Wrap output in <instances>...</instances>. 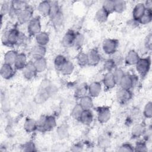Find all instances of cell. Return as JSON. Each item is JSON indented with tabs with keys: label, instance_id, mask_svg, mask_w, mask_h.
<instances>
[{
	"label": "cell",
	"instance_id": "1",
	"mask_svg": "<svg viewBox=\"0 0 152 152\" xmlns=\"http://www.w3.org/2000/svg\"><path fill=\"white\" fill-rule=\"evenodd\" d=\"M20 32L16 29L10 30L4 33L2 37V41L5 45L17 44Z\"/></svg>",
	"mask_w": 152,
	"mask_h": 152
},
{
	"label": "cell",
	"instance_id": "2",
	"mask_svg": "<svg viewBox=\"0 0 152 152\" xmlns=\"http://www.w3.org/2000/svg\"><path fill=\"white\" fill-rule=\"evenodd\" d=\"M150 65L151 62L149 58H140L137 63L135 64L136 69L140 75L145 76L149 71Z\"/></svg>",
	"mask_w": 152,
	"mask_h": 152
},
{
	"label": "cell",
	"instance_id": "3",
	"mask_svg": "<svg viewBox=\"0 0 152 152\" xmlns=\"http://www.w3.org/2000/svg\"><path fill=\"white\" fill-rule=\"evenodd\" d=\"M137 77L136 75H131L129 74H124L121 80L120 81L119 84L121 86V88L130 90L133 87L136 83H137Z\"/></svg>",
	"mask_w": 152,
	"mask_h": 152
},
{
	"label": "cell",
	"instance_id": "4",
	"mask_svg": "<svg viewBox=\"0 0 152 152\" xmlns=\"http://www.w3.org/2000/svg\"><path fill=\"white\" fill-rule=\"evenodd\" d=\"M118 42L112 39H106L102 43V48L104 52L107 55H112L114 53L118 48Z\"/></svg>",
	"mask_w": 152,
	"mask_h": 152
},
{
	"label": "cell",
	"instance_id": "5",
	"mask_svg": "<svg viewBox=\"0 0 152 152\" xmlns=\"http://www.w3.org/2000/svg\"><path fill=\"white\" fill-rule=\"evenodd\" d=\"M28 32L31 36H36L41 32V23L38 17H33L28 23Z\"/></svg>",
	"mask_w": 152,
	"mask_h": 152
},
{
	"label": "cell",
	"instance_id": "6",
	"mask_svg": "<svg viewBox=\"0 0 152 152\" xmlns=\"http://www.w3.org/2000/svg\"><path fill=\"white\" fill-rule=\"evenodd\" d=\"M32 14V10L27 6L24 9L19 11L17 13L16 17L19 22H20L21 23H28L33 18Z\"/></svg>",
	"mask_w": 152,
	"mask_h": 152
},
{
	"label": "cell",
	"instance_id": "7",
	"mask_svg": "<svg viewBox=\"0 0 152 152\" xmlns=\"http://www.w3.org/2000/svg\"><path fill=\"white\" fill-rule=\"evenodd\" d=\"M37 71L34 66L33 62H29L23 69V75L27 80L34 78L37 75Z\"/></svg>",
	"mask_w": 152,
	"mask_h": 152
},
{
	"label": "cell",
	"instance_id": "8",
	"mask_svg": "<svg viewBox=\"0 0 152 152\" xmlns=\"http://www.w3.org/2000/svg\"><path fill=\"white\" fill-rule=\"evenodd\" d=\"M132 97V94L130 91V90H126L121 88L117 93L116 97L119 103H125L129 101Z\"/></svg>",
	"mask_w": 152,
	"mask_h": 152
},
{
	"label": "cell",
	"instance_id": "9",
	"mask_svg": "<svg viewBox=\"0 0 152 152\" xmlns=\"http://www.w3.org/2000/svg\"><path fill=\"white\" fill-rule=\"evenodd\" d=\"M1 75L4 79H10L14 74V69L11 65L4 63L0 70Z\"/></svg>",
	"mask_w": 152,
	"mask_h": 152
},
{
	"label": "cell",
	"instance_id": "10",
	"mask_svg": "<svg viewBox=\"0 0 152 152\" xmlns=\"http://www.w3.org/2000/svg\"><path fill=\"white\" fill-rule=\"evenodd\" d=\"M46 50L45 46L37 45L32 48L31 50V54L32 57L35 60V59L44 58L46 54Z\"/></svg>",
	"mask_w": 152,
	"mask_h": 152
},
{
	"label": "cell",
	"instance_id": "11",
	"mask_svg": "<svg viewBox=\"0 0 152 152\" xmlns=\"http://www.w3.org/2000/svg\"><path fill=\"white\" fill-rule=\"evenodd\" d=\"M87 55L88 58V64L90 65H96L100 61V55L95 49L90 50Z\"/></svg>",
	"mask_w": 152,
	"mask_h": 152
},
{
	"label": "cell",
	"instance_id": "12",
	"mask_svg": "<svg viewBox=\"0 0 152 152\" xmlns=\"http://www.w3.org/2000/svg\"><path fill=\"white\" fill-rule=\"evenodd\" d=\"M98 120L100 123L107 122L110 118V110L107 107H100L98 109Z\"/></svg>",
	"mask_w": 152,
	"mask_h": 152
},
{
	"label": "cell",
	"instance_id": "13",
	"mask_svg": "<svg viewBox=\"0 0 152 152\" xmlns=\"http://www.w3.org/2000/svg\"><path fill=\"white\" fill-rule=\"evenodd\" d=\"M102 81L104 86L108 89L113 88L116 84L112 72H107L103 76Z\"/></svg>",
	"mask_w": 152,
	"mask_h": 152
},
{
	"label": "cell",
	"instance_id": "14",
	"mask_svg": "<svg viewBox=\"0 0 152 152\" xmlns=\"http://www.w3.org/2000/svg\"><path fill=\"white\" fill-rule=\"evenodd\" d=\"M145 10L146 8L144 4L142 3L137 4L134 7L132 11V15H133L134 20L138 22L139 19L144 14Z\"/></svg>",
	"mask_w": 152,
	"mask_h": 152
},
{
	"label": "cell",
	"instance_id": "15",
	"mask_svg": "<svg viewBox=\"0 0 152 152\" xmlns=\"http://www.w3.org/2000/svg\"><path fill=\"white\" fill-rule=\"evenodd\" d=\"M102 90V86L99 82L98 81H94L90 84L88 88V93L90 94V96L91 97H95L98 96Z\"/></svg>",
	"mask_w": 152,
	"mask_h": 152
},
{
	"label": "cell",
	"instance_id": "16",
	"mask_svg": "<svg viewBox=\"0 0 152 152\" xmlns=\"http://www.w3.org/2000/svg\"><path fill=\"white\" fill-rule=\"evenodd\" d=\"M75 35L76 33H74L73 31L68 30L63 37V39L62 40V45L65 47L73 46Z\"/></svg>",
	"mask_w": 152,
	"mask_h": 152
},
{
	"label": "cell",
	"instance_id": "17",
	"mask_svg": "<svg viewBox=\"0 0 152 152\" xmlns=\"http://www.w3.org/2000/svg\"><path fill=\"white\" fill-rule=\"evenodd\" d=\"M28 64L27 56L24 53H18L16 61L14 64V67L17 69H23Z\"/></svg>",
	"mask_w": 152,
	"mask_h": 152
},
{
	"label": "cell",
	"instance_id": "18",
	"mask_svg": "<svg viewBox=\"0 0 152 152\" xmlns=\"http://www.w3.org/2000/svg\"><path fill=\"white\" fill-rule=\"evenodd\" d=\"M93 120V115L90 110H84L79 121L84 125H88L92 123Z\"/></svg>",
	"mask_w": 152,
	"mask_h": 152
},
{
	"label": "cell",
	"instance_id": "19",
	"mask_svg": "<svg viewBox=\"0 0 152 152\" xmlns=\"http://www.w3.org/2000/svg\"><path fill=\"white\" fill-rule=\"evenodd\" d=\"M140 59L139 55L137 52L134 50H130L125 57V62L127 64L132 65H135Z\"/></svg>",
	"mask_w": 152,
	"mask_h": 152
},
{
	"label": "cell",
	"instance_id": "20",
	"mask_svg": "<svg viewBox=\"0 0 152 152\" xmlns=\"http://www.w3.org/2000/svg\"><path fill=\"white\" fill-rule=\"evenodd\" d=\"M18 55V53L15 50H11L7 52L4 55V63L11 65H14Z\"/></svg>",
	"mask_w": 152,
	"mask_h": 152
},
{
	"label": "cell",
	"instance_id": "21",
	"mask_svg": "<svg viewBox=\"0 0 152 152\" xmlns=\"http://www.w3.org/2000/svg\"><path fill=\"white\" fill-rule=\"evenodd\" d=\"M84 110H90L93 106V102L91 96H84L81 97L79 103Z\"/></svg>",
	"mask_w": 152,
	"mask_h": 152
},
{
	"label": "cell",
	"instance_id": "22",
	"mask_svg": "<svg viewBox=\"0 0 152 152\" xmlns=\"http://www.w3.org/2000/svg\"><path fill=\"white\" fill-rule=\"evenodd\" d=\"M39 12L43 15H49L50 11V4L49 1H42L37 7Z\"/></svg>",
	"mask_w": 152,
	"mask_h": 152
},
{
	"label": "cell",
	"instance_id": "23",
	"mask_svg": "<svg viewBox=\"0 0 152 152\" xmlns=\"http://www.w3.org/2000/svg\"><path fill=\"white\" fill-rule=\"evenodd\" d=\"M56 124L55 118L52 116H46L42 131H49L53 129Z\"/></svg>",
	"mask_w": 152,
	"mask_h": 152
},
{
	"label": "cell",
	"instance_id": "24",
	"mask_svg": "<svg viewBox=\"0 0 152 152\" xmlns=\"http://www.w3.org/2000/svg\"><path fill=\"white\" fill-rule=\"evenodd\" d=\"M24 128L27 132H34L36 129H37V121L31 118H27L25 121Z\"/></svg>",
	"mask_w": 152,
	"mask_h": 152
},
{
	"label": "cell",
	"instance_id": "25",
	"mask_svg": "<svg viewBox=\"0 0 152 152\" xmlns=\"http://www.w3.org/2000/svg\"><path fill=\"white\" fill-rule=\"evenodd\" d=\"M36 40L37 45L45 46L49 40V37L47 33L41 31L36 36Z\"/></svg>",
	"mask_w": 152,
	"mask_h": 152
},
{
	"label": "cell",
	"instance_id": "26",
	"mask_svg": "<svg viewBox=\"0 0 152 152\" xmlns=\"http://www.w3.org/2000/svg\"><path fill=\"white\" fill-rule=\"evenodd\" d=\"M145 128L143 124H137L134 125L131 130V134L134 137H138L145 133Z\"/></svg>",
	"mask_w": 152,
	"mask_h": 152
},
{
	"label": "cell",
	"instance_id": "27",
	"mask_svg": "<svg viewBox=\"0 0 152 152\" xmlns=\"http://www.w3.org/2000/svg\"><path fill=\"white\" fill-rule=\"evenodd\" d=\"M34 66L37 71V72H42L44 71L47 68V62L45 58L35 59L33 62Z\"/></svg>",
	"mask_w": 152,
	"mask_h": 152
},
{
	"label": "cell",
	"instance_id": "28",
	"mask_svg": "<svg viewBox=\"0 0 152 152\" xmlns=\"http://www.w3.org/2000/svg\"><path fill=\"white\" fill-rule=\"evenodd\" d=\"M109 15V14L102 8L96 12L95 18L97 21L100 23H104L107 21Z\"/></svg>",
	"mask_w": 152,
	"mask_h": 152
},
{
	"label": "cell",
	"instance_id": "29",
	"mask_svg": "<svg viewBox=\"0 0 152 152\" xmlns=\"http://www.w3.org/2000/svg\"><path fill=\"white\" fill-rule=\"evenodd\" d=\"M151 19H152L151 10L146 9L144 14L139 19L138 23L142 24H147L151 22Z\"/></svg>",
	"mask_w": 152,
	"mask_h": 152
},
{
	"label": "cell",
	"instance_id": "30",
	"mask_svg": "<svg viewBox=\"0 0 152 152\" xmlns=\"http://www.w3.org/2000/svg\"><path fill=\"white\" fill-rule=\"evenodd\" d=\"M74 69V64L71 62L69 61H66V62L64 64L63 66L61 68L60 71L63 75H67L71 74L73 72Z\"/></svg>",
	"mask_w": 152,
	"mask_h": 152
},
{
	"label": "cell",
	"instance_id": "31",
	"mask_svg": "<svg viewBox=\"0 0 152 152\" xmlns=\"http://www.w3.org/2000/svg\"><path fill=\"white\" fill-rule=\"evenodd\" d=\"M51 20L53 25L55 27H60L64 21V16L62 12L59 11L57 14H56L53 17L51 18Z\"/></svg>",
	"mask_w": 152,
	"mask_h": 152
},
{
	"label": "cell",
	"instance_id": "32",
	"mask_svg": "<svg viewBox=\"0 0 152 152\" xmlns=\"http://www.w3.org/2000/svg\"><path fill=\"white\" fill-rule=\"evenodd\" d=\"M126 7V4L124 1H114V11L118 13L124 12Z\"/></svg>",
	"mask_w": 152,
	"mask_h": 152
},
{
	"label": "cell",
	"instance_id": "33",
	"mask_svg": "<svg viewBox=\"0 0 152 152\" xmlns=\"http://www.w3.org/2000/svg\"><path fill=\"white\" fill-rule=\"evenodd\" d=\"M83 110H84V109L82 108V107L81 106V105L80 104H76L73 107V109L71 111L72 117L76 120H79Z\"/></svg>",
	"mask_w": 152,
	"mask_h": 152
},
{
	"label": "cell",
	"instance_id": "34",
	"mask_svg": "<svg viewBox=\"0 0 152 152\" xmlns=\"http://www.w3.org/2000/svg\"><path fill=\"white\" fill-rule=\"evenodd\" d=\"M67 59L65 58V57L63 55H59L56 56L55 61H54V64L55 68L58 70H61V68L63 66L64 64L66 62Z\"/></svg>",
	"mask_w": 152,
	"mask_h": 152
},
{
	"label": "cell",
	"instance_id": "35",
	"mask_svg": "<svg viewBox=\"0 0 152 152\" xmlns=\"http://www.w3.org/2000/svg\"><path fill=\"white\" fill-rule=\"evenodd\" d=\"M77 61L78 65L81 66H84L88 64V58L87 53L80 52L77 57Z\"/></svg>",
	"mask_w": 152,
	"mask_h": 152
},
{
	"label": "cell",
	"instance_id": "36",
	"mask_svg": "<svg viewBox=\"0 0 152 152\" xmlns=\"http://www.w3.org/2000/svg\"><path fill=\"white\" fill-rule=\"evenodd\" d=\"M112 74L113 75L114 79L115 80V82L116 84H119L120 81L121 80L122 78L124 75V71L119 68H115L113 71H112Z\"/></svg>",
	"mask_w": 152,
	"mask_h": 152
},
{
	"label": "cell",
	"instance_id": "37",
	"mask_svg": "<svg viewBox=\"0 0 152 152\" xmlns=\"http://www.w3.org/2000/svg\"><path fill=\"white\" fill-rule=\"evenodd\" d=\"M102 8L109 14L114 11V1H105L103 2Z\"/></svg>",
	"mask_w": 152,
	"mask_h": 152
},
{
	"label": "cell",
	"instance_id": "38",
	"mask_svg": "<svg viewBox=\"0 0 152 152\" xmlns=\"http://www.w3.org/2000/svg\"><path fill=\"white\" fill-rule=\"evenodd\" d=\"M115 62L113 61V59H112L106 60L104 63L103 65L104 69L106 70L107 72H112V71H113L115 68Z\"/></svg>",
	"mask_w": 152,
	"mask_h": 152
},
{
	"label": "cell",
	"instance_id": "39",
	"mask_svg": "<svg viewBox=\"0 0 152 152\" xmlns=\"http://www.w3.org/2000/svg\"><path fill=\"white\" fill-rule=\"evenodd\" d=\"M50 11L49 16L51 18L56 14H57L60 11V10L58 6V2L52 1V2H50Z\"/></svg>",
	"mask_w": 152,
	"mask_h": 152
},
{
	"label": "cell",
	"instance_id": "40",
	"mask_svg": "<svg viewBox=\"0 0 152 152\" xmlns=\"http://www.w3.org/2000/svg\"><path fill=\"white\" fill-rule=\"evenodd\" d=\"M84 36L80 33H76L75 39L74 41L73 46L76 48H80L82 46L84 42Z\"/></svg>",
	"mask_w": 152,
	"mask_h": 152
},
{
	"label": "cell",
	"instance_id": "41",
	"mask_svg": "<svg viewBox=\"0 0 152 152\" xmlns=\"http://www.w3.org/2000/svg\"><path fill=\"white\" fill-rule=\"evenodd\" d=\"M58 134L61 138H65L68 134V128L65 125H61L58 129Z\"/></svg>",
	"mask_w": 152,
	"mask_h": 152
},
{
	"label": "cell",
	"instance_id": "42",
	"mask_svg": "<svg viewBox=\"0 0 152 152\" xmlns=\"http://www.w3.org/2000/svg\"><path fill=\"white\" fill-rule=\"evenodd\" d=\"M152 106H151V103L150 102L147 103L144 109V115L148 118H150L152 116Z\"/></svg>",
	"mask_w": 152,
	"mask_h": 152
},
{
	"label": "cell",
	"instance_id": "43",
	"mask_svg": "<svg viewBox=\"0 0 152 152\" xmlns=\"http://www.w3.org/2000/svg\"><path fill=\"white\" fill-rule=\"evenodd\" d=\"M135 150L140 151H147V146L144 142L140 141L136 144L135 145Z\"/></svg>",
	"mask_w": 152,
	"mask_h": 152
},
{
	"label": "cell",
	"instance_id": "44",
	"mask_svg": "<svg viewBox=\"0 0 152 152\" xmlns=\"http://www.w3.org/2000/svg\"><path fill=\"white\" fill-rule=\"evenodd\" d=\"M118 150L120 151H134V149L130 144H124L121 147H120Z\"/></svg>",
	"mask_w": 152,
	"mask_h": 152
},
{
	"label": "cell",
	"instance_id": "45",
	"mask_svg": "<svg viewBox=\"0 0 152 152\" xmlns=\"http://www.w3.org/2000/svg\"><path fill=\"white\" fill-rule=\"evenodd\" d=\"M24 151H34V145L33 143L29 142L24 145Z\"/></svg>",
	"mask_w": 152,
	"mask_h": 152
},
{
	"label": "cell",
	"instance_id": "46",
	"mask_svg": "<svg viewBox=\"0 0 152 152\" xmlns=\"http://www.w3.org/2000/svg\"><path fill=\"white\" fill-rule=\"evenodd\" d=\"M109 141L107 140V139L106 138V137H102L100 138V145H102V146H106V145L108 143Z\"/></svg>",
	"mask_w": 152,
	"mask_h": 152
}]
</instances>
